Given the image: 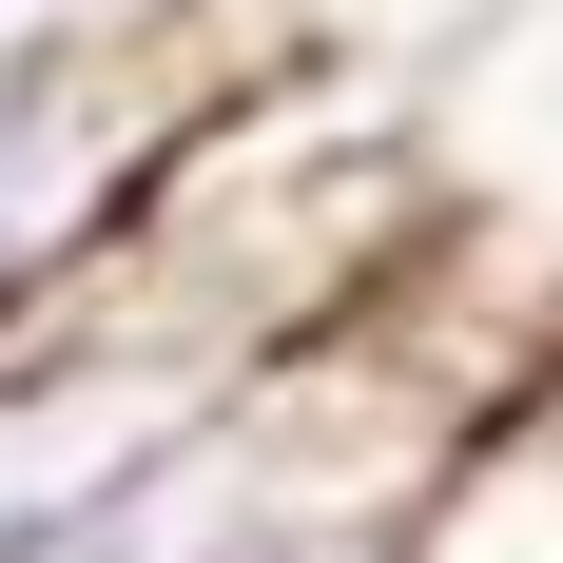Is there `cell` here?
<instances>
[{
    "label": "cell",
    "mask_w": 563,
    "mask_h": 563,
    "mask_svg": "<svg viewBox=\"0 0 563 563\" xmlns=\"http://www.w3.org/2000/svg\"><path fill=\"white\" fill-rule=\"evenodd\" d=\"M253 369H273V350L233 331L214 291H175L156 253H98L40 331L0 350V563L40 544V525H78L98 486H136L175 428H214Z\"/></svg>",
    "instance_id": "cell-1"
},
{
    "label": "cell",
    "mask_w": 563,
    "mask_h": 563,
    "mask_svg": "<svg viewBox=\"0 0 563 563\" xmlns=\"http://www.w3.org/2000/svg\"><path fill=\"white\" fill-rule=\"evenodd\" d=\"M195 98H214V40H40V58H0V350L136 233V195L195 136Z\"/></svg>",
    "instance_id": "cell-2"
}]
</instances>
